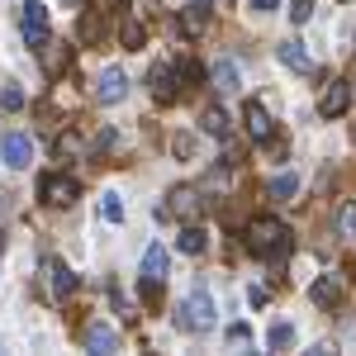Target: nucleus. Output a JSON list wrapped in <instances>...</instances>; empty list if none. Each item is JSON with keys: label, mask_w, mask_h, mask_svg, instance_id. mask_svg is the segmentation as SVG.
Here are the masks:
<instances>
[{"label": "nucleus", "mask_w": 356, "mask_h": 356, "mask_svg": "<svg viewBox=\"0 0 356 356\" xmlns=\"http://www.w3.org/2000/svg\"><path fill=\"white\" fill-rule=\"evenodd\" d=\"M38 195H43L48 204H57V209H62V204H76L81 186H76L72 176H43V181H38Z\"/></svg>", "instance_id": "5"}, {"label": "nucleus", "mask_w": 356, "mask_h": 356, "mask_svg": "<svg viewBox=\"0 0 356 356\" xmlns=\"http://www.w3.org/2000/svg\"><path fill=\"white\" fill-rule=\"evenodd\" d=\"M275 57H280L285 67H295V72H314V57L304 53V43H300V38H285V43L275 48Z\"/></svg>", "instance_id": "13"}, {"label": "nucleus", "mask_w": 356, "mask_h": 356, "mask_svg": "<svg viewBox=\"0 0 356 356\" xmlns=\"http://www.w3.org/2000/svg\"><path fill=\"white\" fill-rule=\"evenodd\" d=\"M337 233H342V238H356V200H347V204L337 209Z\"/></svg>", "instance_id": "22"}, {"label": "nucleus", "mask_w": 356, "mask_h": 356, "mask_svg": "<svg viewBox=\"0 0 356 356\" xmlns=\"http://www.w3.org/2000/svg\"><path fill=\"white\" fill-rule=\"evenodd\" d=\"M271 195H275V200H295V195H300V181H295V176H275Z\"/></svg>", "instance_id": "23"}, {"label": "nucleus", "mask_w": 356, "mask_h": 356, "mask_svg": "<svg viewBox=\"0 0 356 356\" xmlns=\"http://www.w3.org/2000/svg\"><path fill=\"white\" fill-rule=\"evenodd\" d=\"M228 342H233V347L252 342V328H247V323H233V328H228Z\"/></svg>", "instance_id": "30"}, {"label": "nucleus", "mask_w": 356, "mask_h": 356, "mask_svg": "<svg viewBox=\"0 0 356 356\" xmlns=\"http://www.w3.org/2000/svg\"><path fill=\"white\" fill-rule=\"evenodd\" d=\"M275 5H280V0H247V10H252V15H271Z\"/></svg>", "instance_id": "31"}, {"label": "nucleus", "mask_w": 356, "mask_h": 356, "mask_svg": "<svg viewBox=\"0 0 356 356\" xmlns=\"http://www.w3.org/2000/svg\"><path fill=\"white\" fill-rule=\"evenodd\" d=\"M152 95H157V105H171L176 100V86H171V67L166 62L152 67Z\"/></svg>", "instance_id": "15"}, {"label": "nucleus", "mask_w": 356, "mask_h": 356, "mask_svg": "<svg viewBox=\"0 0 356 356\" xmlns=\"http://www.w3.org/2000/svg\"><path fill=\"white\" fill-rule=\"evenodd\" d=\"M176 328H186V332H209L214 328V300H209L204 285H195L191 300L176 309Z\"/></svg>", "instance_id": "2"}, {"label": "nucleus", "mask_w": 356, "mask_h": 356, "mask_svg": "<svg viewBox=\"0 0 356 356\" xmlns=\"http://www.w3.org/2000/svg\"><path fill=\"white\" fill-rule=\"evenodd\" d=\"M347 105H352V90H347L342 81H332L328 90H323V100H318V114H323V119H337Z\"/></svg>", "instance_id": "11"}, {"label": "nucleus", "mask_w": 356, "mask_h": 356, "mask_svg": "<svg viewBox=\"0 0 356 356\" xmlns=\"http://www.w3.org/2000/svg\"><path fill=\"white\" fill-rule=\"evenodd\" d=\"M100 219H105V223H124V204H119V195H105V200H100Z\"/></svg>", "instance_id": "25"}, {"label": "nucleus", "mask_w": 356, "mask_h": 356, "mask_svg": "<svg viewBox=\"0 0 356 356\" xmlns=\"http://www.w3.org/2000/svg\"><path fill=\"white\" fill-rule=\"evenodd\" d=\"M171 152H176V157H191V152H195V138L191 134H176V138H171Z\"/></svg>", "instance_id": "29"}, {"label": "nucleus", "mask_w": 356, "mask_h": 356, "mask_svg": "<svg viewBox=\"0 0 356 356\" xmlns=\"http://www.w3.org/2000/svg\"><path fill=\"white\" fill-rule=\"evenodd\" d=\"M53 152H57V157H62V162H76V157H81V152H86V143H81V138H76V134H62V138H57V143H53Z\"/></svg>", "instance_id": "19"}, {"label": "nucleus", "mask_w": 356, "mask_h": 356, "mask_svg": "<svg viewBox=\"0 0 356 356\" xmlns=\"http://www.w3.org/2000/svg\"><path fill=\"white\" fill-rule=\"evenodd\" d=\"M266 342H271L275 352H285V347L295 342V323H275V328H271V337H266Z\"/></svg>", "instance_id": "24"}, {"label": "nucleus", "mask_w": 356, "mask_h": 356, "mask_svg": "<svg viewBox=\"0 0 356 356\" xmlns=\"http://www.w3.org/2000/svg\"><path fill=\"white\" fill-rule=\"evenodd\" d=\"M0 247H5V238H0Z\"/></svg>", "instance_id": "35"}, {"label": "nucleus", "mask_w": 356, "mask_h": 356, "mask_svg": "<svg viewBox=\"0 0 356 356\" xmlns=\"http://www.w3.org/2000/svg\"><path fill=\"white\" fill-rule=\"evenodd\" d=\"M247 134L257 138V143H271L275 124H271V114L261 110V105H247Z\"/></svg>", "instance_id": "14"}, {"label": "nucleus", "mask_w": 356, "mask_h": 356, "mask_svg": "<svg viewBox=\"0 0 356 356\" xmlns=\"http://www.w3.org/2000/svg\"><path fill=\"white\" fill-rule=\"evenodd\" d=\"M72 5H81V0H72Z\"/></svg>", "instance_id": "34"}, {"label": "nucleus", "mask_w": 356, "mask_h": 356, "mask_svg": "<svg viewBox=\"0 0 356 356\" xmlns=\"http://www.w3.org/2000/svg\"><path fill=\"white\" fill-rule=\"evenodd\" d=\"M247 247H252L257 257L280 261V257L295 247V238H290V228H285L280 219H252V223H247Z\"/></svg>", "instance_id": "1"}, {"label": "nucleus", "mask_w": 356, "mask_h": 356, "mask_svg": "<svg viewBox=\"0 0 356 356\" xmlns=\"http://www.w3.org/2000/svg\"><path fill=\"white\" fill-rule=\"evenodd\" d=\"M200 124H204V134H209V138H228V114H223V110H204V114H200Z\"/></svg>", "instance_id": "21"}, {"label": "nucleus", "mask_w": 356, "mask_h": 356, "mask_svg": "<svg viewBox=\"0 0 356 356\" xmlns=\"http://www.w3.org/2000/svg\"><path fill=\"white\" fill-rule=\"evenodd\" d=\"M86 347H90V352H119V332L110 328V323H100V318H95V323H86Z\"/></svg>", "instance_id": "9"}, {"label": "nucleus", "mask_w": 356, "mask_h": 356, "mask_svg": "<svg viewBox=\"0 0 356 356\" xmlns=\"http://www.w3.org/2000/svg\"><path fill=\"white\" fill-rule=\"evenodd\" d=\"M309 295H314V304H323V309H328V304H337V295H342V285H337V275H318Z\"/></svg>", "instance_id": "17"}, {"label": "nucleus", "mask_w": 356, "mask_h": 356, "mask_svg": "<svg viewBox=\"0 0 356 356\" xmlns=\"http://www.w3.org/2000/svg\"><path fill=\"white\" fill-rule=\"evenodd\" d=\"M0 105H5V110H24V90H19V86H5V90H0Z\"/></svg>", "instance_id": "27"}, {"label": "nucleus", "mask_w": 356, "mask_h": 356, "mask_svg": "<svg viewBox=\"0 0 356 356\" xmlns=\"http://www.w3.org/2000/svg\"><path fill=\"white\" fill-rule=\"evenodd\" d=\"M209 81H214V90H219V95H238V90H243V81H238V67H233L228 57H219V62H214Z\"/></svg>", "instance_id": "10"}, {"label": "nucleus", "mask_w": 356, "mask_h": 356, "mask_svg": "<svg viewBox=\"0 0 356 356\" xmlns=\"http://www.w3.org/2000/svg\"><path fill=\"white\" fill-rule=\"evenodd\" d=\"M181 29H186V33H191V38H200V33H204V29H209V10H204V5H186V10H181Z\"/></svg>", "instance_id": "16"}, {"label": "nucleus", "mask_w": 356, "mask_h": 356, "mask_svg": "<svg viewBox=\"0 0 356 356\" xmlns=\"http://www.w3.org/2000/svg\"><path fill=\"white\" fill-rule=\"evenodd\" d=\"M143 280H147V290H152V295L166 285V247L162 243H152L147 252H143Z\"/></svg>", "instance_id": "7"}, {"label": "nucleus", "mask_w": 356, "mask_h": 356, "mask_svg": "<svg viewBox=\"0 0 356 356\" xmlns=\"http://www.w3.org/2000/svg\"><path fill=\"white\" fill-rule=\"evenodd\" d=\"M200 191H191V186H181V191H171V214H181L186 223H195L200 219Z\"/></svg>", "instance_id": "12"}, {"label": "nucleus", "mask_w": 356, "mask_h": 356, "mask_svg": "<svg viewBox=\"0 0 356 356\" xmlns=\"http://www.w3.org/2000/svg\"><path fill=\"white\" fill-rule=\"evenodd\" d=\"M43 275H48V300L67 304V295L76 290V271H72L62 257H48V261H43Z\"/></svg>", "instance_id": "3"}, {"label": "nucleus", "mask_w": 356, "mask_h": 356, "mask_svg": "<svg viewBox=\"0 0 356 356\" xmlns=\"http://www.w3.org/2000/svg\"><path fill=\"white\" fill-rule=\"evenodd\" d=\"M181 252H191V257L204 252V228H200V223H186V228H181Z\"/></svg>", "instance_id": "20"}, {"label": "nucleus", "mask_w": 356, "mask_h": 356, "mask_svg": "<svg viewBox=\"0 0 356 356\" xmlns=\"http://www.w3.org/2000/svg\"><path fill=\"white\" fill-rule=\"evenodd\" d=\"M195 5H204V10H214V0H195Z\"/></svg>", "instance_id": "33"}, {"label": "nucleus", "mask_w": 356, "mask_h": 356, "mask_svg": "<svg viewBox=\"0 0 356 356\" xmlns=\"http://www.w3.org/2000/svg\"><path fill=\"white\" fill-rule=\"evenodd\" d=\"M124 95H129V76H124L119 67H105L100 81H95V100H100V105H119Z\"/></svg>", "instance_id": "6"}, {"label": "nucleus", "mask_w": 356, "mask_h": 356, "mask_svg": "<svg viewBox=\"0 0 356 356\" xmlns=\"http://www.w3.org/2000/svg\"><path fill=\"white\" fill-rule=\"evenodd\" d=\"M119 43H124L129 53H138V48H143V24H138L134 15H124V24H119Z\"/></svg>", "instance_id": "18"}, {"label": "nucleus", "mask_w": 356, "mask_h": 356, "mask_svg": "<svg viewBox=\"0 0 356 356\" xmlns=\"http://www.w3.org/2000/svg\"><path fill=\"white\" fill-rule=\"evenodd\" d=\"M62 62H67V57H62V48H57V43H48V48H43V67H48V72H62Z\"/></svg>", "instance_id": "28"}, {"label": "nucleus", "mask_w": 356, "mask_h": 356, "mask_svg": "<svg viewBox=\"0 0 356 356\" xmlns=\"http://www.w3.org/2000/svg\"><path fill=\"white\" fill-rule=\"evenodd\" d=\"M309 15H314V10H309V0H295V10H290V19H295V24H304Z\"/></svg>", "instance_id": "32"}, {"label": "nucleus", "mask_w": 356, "mask_h": 356, "mask_svg": "<svg viewBox=\"0 0 356 356\" xmlns=\"http://www.w3.org/2000/svg\"><path fill=\"white\" fill-rule=\"evenodd\" d=\"M0 152H5V162H10V166H19V171H24V166L33 162V143H29V134H5Z\"/></svg>", "instance_id": "8"}, {"label": "nucleus", "mask_w": 356, "mask_h": 356, "mask_svg": "<svg viewBox=\"0 0 356 356\" xmlns=\"http://www.w3.org/2000/svg\"><path fill=\"white\" fill-rule=\"evenodd\" d=\"M95 38H100V15L86 10V15H81V43H95Z\"/></svg>", "instance_id": "26"}, {"label": "nucleus", "mask_w": 356, "mask_h": 356, "mask_svg": "<svg viewBox=\"0 0 356 356\" xmlns=\"http://www.w3.org/2000/svg\"><path fill=\"white\" fill-rule=\"evenodd\" d=\"M19 33H24L33 48H38V43H48V5L29 0V5H24V15H19Z\"/></svg>", "instance_id": "4"}]
</instances>
